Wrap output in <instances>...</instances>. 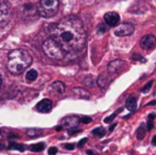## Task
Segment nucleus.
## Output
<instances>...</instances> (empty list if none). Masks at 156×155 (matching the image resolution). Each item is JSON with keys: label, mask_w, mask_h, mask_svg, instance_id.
<instances>
[{"label": "nucleus", "mask_w": 156, "mask_h": 155, "mask_svg": "<svg viewBox=\"0 0 156 155\" xmlns=\"http://www.w3.org/2000/svg\"><path fill=\"white\" fill-rule=\"evenodd\" d=\"M91 120H93V119H91L90 117L85 116V117H83L82 119H80V121H81V122H83V123H85V124H87V123H90Z\"/></svg>", "instance_id": "obj_25"}, {"label": "nucleus", "mask_w": 156, "mask_h": 155, "mask_svg": "<svg viewBox=\"0 0 156 155\" xmlns=\"http://www.w3.org/2000/svg\"><path fill=\"white\" fill-rule=\"evenodd\" d=\"M155 104H156V100H153V101H151L150 103H148L147 105L150 106V105H155Z\"/></svg>", "instance_id": "obj_34"}, {"label": "nucleus", "mask_w": 156, "mask_h": 155, "mask_svg": "<svg viewBox=\"0 0 156 155\" xmlns=\"http://www.w3.org/2000/svg\"><path fill=\"white\" fill-rule=\"evenodd\" d=\"M153 128H154V123H153V121L148 120V123H147V131H151Z\"/></svg>", "instance_id": "obj_28"}, {"label": "nucleus", "mask_w": 156, "mask_h": 155, "mask_svg": "<svg viewBox=\"0 0 156 155\" xmlns=\"http://www.w3.org/2000/svg\"><path fill=\"white\" fill-rule=\"evenodd\" d=\"M105 132H106V131H105L102 126H99V128L93 130V134L94 135V136L99 137V138H102V137L105 135Z\"/></svg>", "instance_id": "obj_22"}, {"label": "nucleus", "mask_w": 156, "mask_h": 155, "mask_svg": "<svg viewBox=\"0 0 156 155\" xmlns=\"http://www.w3.org/2000/svg\"><path fill=\"white\" fill-rule=\"evenodd\" d=\"M116 126H117V122H114V123L112 124L111 126H109V129H108V130H109V132H113V131H114V129H115Z\"/></svg>", "instance_id": "obj_32"}, {"label": "nucleus", "mask_w": 156, "mask_h": 155, "mask_svg": "<svg viewBox=\"0 0 156 155\" xmlns=\"http://www.w3.org/2000/svg\"><path fill=\"white\" fill-rule=\"evenodd\" d=\"M74 148H76V146L73 143H67V145H65V149L67 150H73Z\"/></svg>", "instance_id": "obj_31"}, {"label": "nucleus", "mask_w": 156, "mask_h": 155, "mask_svg": "<svg viewBox=\"0 0 156 155\" xmlns=\"http://www.w3.org/2000/svg\"><path fill=\"white\" fill-rule=\"evenodd\" d=\"M51 38L58 43L64 52H79L86 44V31L83 23L74 16H68L54 25Z\"/></svg>", "instance_id": "obj_1"}, {"label": "nucleus", "mask_w": 156, "mask_h": 155, "mask_svg": "<svg viewBox=\"0 0 156 155\" xmlns=\"http://www.w3.org/2000/svg\"><path fill=\"white\" fill-rule=\"evenodd\" d=\"M9 150H18V151H20V152H23L26 150V147L23 143H11L10 145H9Z\"/></svg>", "instance_id": "obj_18"}, {"label": "nucleus", "mask_w": 156, "mask_h": 155, "mask_svg": "<svg viewBox=\"0 0 156 155\" xmlns=\"http://www.w3.org/2000/svg\"><path fill=\"white\" fill-rule=\"evenodd\" d=\"M51 88L53 89L55 93H60V95H62V93H65V85H64V83H62L61 81H55V82L52 84Z\"/></svg>", "instance_id": "obj_14"}, {"label": "nucleus", "mask_w": 156, "mask_h": 155, "mask_svg": "<svg viewBox=\"0 0 156 155\" xmlns=\"http://www.w3.org/2000/svg\"><path fill=\"white\" fill-rule=\"evenodd\" d=\"M72 93L79 98H82V99H89L90 98V93L84 88H81V87H76V88L72 89Z\"/></svg>", "instance_id": "obj_13"}, {"label": "nucleus", "mask_w": 156, "mask_h": 155, "mask_svg": "<svg viewBox=\"0 0 156 155\" xmlns=\"http://www.w3.org/2000/svg\"><path fill=\"white\" fill-rule=\"evenodd\" d=\"M11 17V5L8 1L0 0V28L9 23Z\"/></svg>", "instance_id": "obj_5"}, {"label": "nucleus", "mask_w": 156, "mask_h": 155, "mask_svg": "<svg viewBox=\"0 0 156 155\" xmlns=\"http://www.w3.org/2000/svg\"><path fill=\"white\" fill-rule=\"evenodd\" d=\"M152 145L156 146V135H155L154 137H153V139H152Z\"/></svg>", "instance_id": "obj_35"}, {"label": "nucleus", "mask_w": 156, "mask_h": 155, "mask_svg": "<svg viewBox=\"0 0 156 155\" xmlns=\"http://www.w3.org/2000/svg\"><path fill=\"white\" fill-rule=\"evenodd\" d=\"M87 154H88V155H96L93 151H90V150H88V151H87Z\"/></svg>", "instance_id": "obj_37"}, {"label": "nucleus", "mask_w": 156, "mask_h": 155, "mask_svg": "<svg viewBox=\"0 0 156 155\" xmlns=\"http://www.w3.org/2000/svg\"><path fill=\"white\" fill-rule=\"evenodd\" d=\"M48 153H49V155H56V153H58V149H56L55 147L49 148V150H48Z\"/></svg>", "instance_id": "obj_26"}, {"label": "nucleus", "mask_w": 156, "mask_h": 155, "mask_svg": "<svg viewBox=\"0 0 156 155\" xmlns=\"http://www.w3.org/2000/svg\"><path fill=\"white\" fill-rule=\"evenodd\" d=\"M132 60L134 61H138V62H142V63H146L147 60L144 58V56H141L140 54L138 53H134L133 55H132Z\"/></svg>", "instance_id": "obj_23"}, {"label": "nucleus", "mask_w": 156, "mask_h": 155, "mask_svg": "<svg viewBox=\"0 0 156 155\" xmlns=\"http://www.w3.org/2000/svg\"><path fill=\"white\" fill-rule=\"evenodd\" d=\"M152 84H153V81H150V82L147 83V84L144 85V86L141 88V93H148V91L151 89V87H152Z\"/></svg>", "instance_id": "obj_24"}, {"label": "nucleus", "mask_w": 156, "mask_h": 155, "mask_svg": "<svg viewBox=\"0 0 156 155\" xmlns=\"http://www.w3.org/2000/svg\"><path fill=\"white\" fill-rule=\"evenodd\" d=\"M104 21L109 27H116L120 21V16L116 12H108L104 15Z\"/></svg>", "instance_id": "obj_8"}, {"label": "nucleus", "mask_w": 156, "mask_h": 155, "mask_svg": "<svg viewBox=\"0 0 156 155\" xmlns=\"http://www.w3.org/2000/svg\"><path fill=\"white\" fill-rule=\"evenodd\" d=\"M1 84H2V79H1V76H0V87H1Z\"/></svg>", "instance_id": "obj_39"}, {"label": "nucleus", "mask_w": 156, "mask_h": 155, "mask_svg": "<svg viewBox=\"0 0 156 155\" xmlns=\"http://www.w3.org/2000/svg\"><path fill=\"white\" fill-rule=\"evenodd\" d=\"M122 110H123V107H120V108H118V110L116 111L115 113H113V114H112L111 116H108V117H106V118H105V119H104V122H105V123H109V122H112L114 119H115L116 117L118 116V114H120V113L122 112Z\"/></svg>", "instance_id": "obj_21"}, {"label": "nucleus", "mask_w": 156, "mask_h": 155, "mask_svg": "<svg viewBox=\"0 0 156 155\" xmlns=\"http://www.w3.org/2000/svg\"><path fill=\"white\" fill-rule=\"evenodd\" d=\"M60 2L56 0H41L37 6V12L39 16L44 18H50L58 13Z\"/></svg>", "instance_id": "obj_3"}, {"label": "nucleus", "mask_w": 156, "mask_h": 155, "mask_svg": "<svg viewBox=\"0 0 156 155\" xmlns=\"http://www.w3.org/2000/svg\"><path fill=\"white\" fill-rule=\"evenodd\" d=\"M134 33V26L131 23H122V25L118 26L114 31V34L116 36H129Z\"/></svg>", "instance_id": "obj_6"}, {"label": "nucleus", "mask_w": 156, "mask_h": 155, "mask_svg": "<svg viewBox=\"0 0 156 155\" xmlns=\"http://www.w3.org/2000/svg\"><path fill=\"white\" fill-rule=\"evenodd\" d=\"M32 64V56L23 49H15L9 53L8 69L13 75L23 73Z\"/></svg>", "instance_id": "obj_2"}, {"label": "nucleus", "mask_w": 156, "mask_h": 155, "mask_svg": "<svg viewBox=\"0 0 156 155\" xmlns=\"http://www.w3.org/2000/svg\"><path fill=\"white\" fill-rule=\"evenodd\" d=\"M38 77V73H37V71L35 70V69H30L29 71L27 72V75H26V79H27L28 81H35Z\"/></svg>", "instance_id": "obj_19"}, {"label": "nucleus", "mask_w": 156, "mask_h": 155, "mask_svg": "<svg viewBox=\"0 0 156 155\" xmlns=\"http://www.w3.org/2000/svg\"><path fill=\"white\" fill-rule=\"evenodd\" d=\"M109 84V81L107 77H105V76H100L98 79V86L101 87V88H105V87L107 86V85Z\"/></svg>", "instance_id": "obj_17"}, {"label": "nucleus", "mask_w": 156, "mask_h": 155, "mask_svg": "<svg viewBox=\"0 0 156 155\" xmlns=\"http://www.w3.org/2000/svg\"><path fill=\"white\" fill-rule=\"evenodd\" d=\"M62 129H63V126H62V125H58V126L55 128V130H56V131H61Z\"/></svg>", "instance_id": "obj_36"}, {"label": "nucleus", "mask_w": 156, "mask_h": 155, "mask_svg": "<svg viewBox=\"0 0 156 155\" xmlns=\"http://www.w3.org/2000/svg\"><path fill=\"white\" fill-rule=\"evenodd\" d=\"M79 132H81V130H76V129H70V130H68V134L69 135H73Z\"/></svg>", "instance_id": "obj_30"}, {"label": "nucleus", "mask_w": 156, "mask_h": 155, "mask_svg": "<svg viewBox=\"0 0 156 155\" xmlns=\"http://www.w3.org/2000/svg\"><path fill=\"white\" fill-rule=\"evenodd\" d=\"M43 50L50 58L53 60H62L65 58L66 54L62 48L58 45V43L51 37L46 39L45 43L43 44Z\"/></svg>", "instance_id": "obj_4"}, {"label": "nucleus", "mask_w": 156, "mask_h": 155, "mask_svg": "<svg viewBox=\"0 0 156 155\" xmlns=\"http://www.w3.org/2000/svg\"><path fill=\"white\" fill-rule=\"evenodd\" d=\"M52 108V102L49 99H44L38 102L36 105V110L41 113H49Z\"/></svg>", "instance_id": "obj_11"}, {"label": "nucleus", "mask_w": 156, "mask_h": 155, "mask_svg": "<svg viewBox=\"0 0 156 155\" xmlns=\"http://www.w3.org/2000/svg\"><path fill=\"white\" fill-rule=\"evenodd\" d=\"M105 31H106V29H105V28H104V25H102V23H100V25L98 26V32H99V34L104 33Z\"/></svg>", "instance_id": "obj_27"}, {"label": "nucleus", "mask_w": 156, "mask_h": 155, "mask_svg": "<svg viewBox=\"0 0 156 155\" xmlns=\"http://www.w3.org/2000/svg\"><path fill=\"white\" fill-rule=\"evenodd\" d=\"M32 152H41L45 149V143H35V145H32L31 147L29 148Z\"/></svg>", "instance_id": "obj_20"}, {"label": "nucleus", "mask_w": 156, "mask_h": 155, "mask_svg": "<svg viewBox=\"0 0 156 155\" xmlns=\"http://www.w3.org/2000/svg\"><path fill=\"white\" fill-rule=\"evenodd\" d=\"M125 63L122 60H114L107 66V71L109 73H117L124 68Z\"/></svg>", "instance_id": "obj_9"}, {"label": "nucleus", "mask_w": 156, "mask_h": 155, "mask_svg": "<svg viewBox=\"0 0 156 155\" xmlns=\"http://www.w3.org/2000/svg\"><path fill=\"white\" fill-rule=\"evenodd\" d=\"M140 46L142 49L151 50L156 46V37L153 34H147L140 39Z\"/></svg>", "instance_id": "obj_7"}, {"label": "nucleus", "mask_w": 156, "mask_h": 155, "mask_svg": "<svg viewBox=\"0 0 156 155\" xmlns=\"http://www.w3.org/2000/svg\"><path fill=\"white\" fill-rule=\"evenodd\" d=\"M4 148H5V146H4V145H2V143H0V150L4 149Z\"/></svg>", "instance_id": "obj_38"}, {"label": "nucleus", "mask_w": 156, "mask_h": 155, "mask_svg": "<svg viewBox=\"0 0 156 155\" xmlns=\"http://www.w3.org/2000/svg\"><path fill=\"white\" fill-rule=\"evenodd\" d=\"M146 133H147V130L144 128V124H141L139 128L137 129L136 131V136H137V139L138 140H142L146 136Z\"/></svg>", "instance_id": "obj_16"}, {"label": "nucleus", "mask_w": 156, "mask_h": 155, "mask_svg": "<svg viewBox=\"0 0 156 155\" xmlns=\"http://www.w3.org/2000/svg\"><path fill=\"white\" fill-rule=\"evenodd\" d=\"M26 134L28 135L31 138H35V137H39L43 134V131L38 130V129H29V130L26 131Z\"/></svg>", "instance_id": "obj_15"}, {"label": "nucleus", "mask_w": 156, "mask_h": 155, "mask_svg": "<svg viewBox=\"0 0 156 155\" xmlns=\"http://www.w3.org/2000/svg\"><path fill=\"white\" fill-rule=\"evenodd\" d=\"M80 118L76 117V116H69V117H66L63 119V125L66 126V128H69L70 129H76V126L79 125L80 123Z\"/></svg>", "instance_id": "obj_10"}, {"label": "nucleus", "mask_w": 156, "mask_h": 155, "mask_svg": "<svg viewBox=\"0 0 156 155\" xmlns=\"http://www.w3.org/2000/svg\"><path fill=\"white\" fill-rule=\"evenodd\" d=\"M155 117H156V114H155V113H152V114L149 115L148 120H151V121H153V119H154Z\"/></svg>", "instance_id": "obj_33"}, {"label": "nucleus", "mask_w": 156, "mask_h": 155, "mask_svg": "<svg viewBox=\"0 0 156 155\" xmlns=\"http://www.w3.org/2000/svg\"><path fill=\"white\" fill-rule=\"evenodd\" d=\"M125 107L131 113L136 111V108H137V99H136L135 96H129V97L127 98L126 102H125Z\"/></svg>", "instance_id": "obj_12"}, {"label": "nucleus", "mask_w": 156, "mask_h": 155, "mask_svg": "<svg viewBox=\"0 0 156 155\" xmlns=\"http://www.w3.org/2000/svg\"><path fill=\"white\" fill-rule=\"evenodd\" d=\"M86 143H87V138H83V139H81V140L79 141V143H78V147H79V148H82L83 146H84Z\"/></svg>", "instance_id": "obj_29"}]
</instances>
